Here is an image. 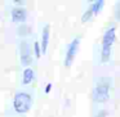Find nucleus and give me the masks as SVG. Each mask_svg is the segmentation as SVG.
<instances>
[{
  "instance_id": "nucleus-1",
  "label": "nucleus",
  "mask_w": 120,
  "mask_h": 117,
  "mask_svg": "<svg viewBox=\"0 0 120 117\" xmlns=\"http://www.w3.org/2000/svg\"><path fill=\"white\" fill-rule=\"evenodd\" d=\"M32 102H34V99L29 90H18L14 94L12 108L17 114H25L31 109Z\"/></svg>"
},
{
  "instance_id": "nucleus-2",
  "label": "nucleus",
  "mask_w": 120,
  "mask_h": 117,
  "mask_svg": "<svg viewBox=\"0 0 120 117\" xmlns=\"http://www.w3.org/2000/svg\"><path fill=\"white\" fill-rule=\"evenodd\" d=\"M115 41V28L110 27L103 35V40H102V52H101V60L102 63L109 62L110 55H111V46Z\"/></svg>"
},
{
  "instance_id": "nucleus-3",
  "label": "nucleus",
  "mask_w": 120,
  "mask_h": 117,
  "mask_svg": "<svg viewBox=\"0 0 120 117\" xmlns=\"http://www.w3.org/2000/svg\"><path fill=\"white\" fill-rule=\"evenodd\" d=\"M109 96H110V82L107 78H101L93 90V99L94 102L103 103L109 99Z\"/></svg>"
},
{
  "instance_id": "nucleus-4",
  "label": "nucleus",
  "mask_w": 120,
  "mask_h": 117,
  "mask_svg": "<svg viewBox=\"0 0 120 117\" xmlns=\"http://www.w3.org/2000/svg\"><path fill=\"white\" fill-rule=\"evenodd\" d=\"M18 50H19V62L22 66L29 67L32 64V50L27 40H21L18 43Z\"/></svg>"
},
{
  "instance_id": "nucleus-5",
  "label": "nucleus",
  "mask_w": 120,
  "mask_h": 117,
  "mask_svg": "<svg viewBox=\"0 0 120 117\" xmlns=\"http://www.w3.org/2000/svg\"><path fill=\"white\" fill-rule=\"evenodd\" d=\"M79 44H80V37H75L70 44L67 45V50H66V57H65V66L70 67L72 63L74 58H75L76 53L79 49Z\"/></svg>"
},
{
  "instance_id": "nucleus-6",
  "label": "nucleus",
  "mask_w": 120,
  "mask_h": 117,
  "mask_svg": "<svg viewBox=\"0 0 120 117\" xmlns=\"http://www.w3.org/2000/svg\"><path fill=\"white\" fill-rule=\"evenodd\" d=\"M11 16H12V21L16 22V23H22L25 25L27 19V12L25 8H21V7H14L11 12Z\"/></svg>"
},
{
  "instance_id": "nucleus-7",
  "label": "nucleus",
  "mask_w": 120,
  "mask_h": 117,
  "mask_svg": "<svg viewBox=\"0 0 120 117\" xmlns=\"http://www.w3.org/2000/svg\"><path fill=\"white\" fill-rule=\"evenodd\" d=\"M35 78V72L32 68L27 67L25 68L23 73H22V85H30Z\"/></svg>"
},
{
  "instance_id": "nucleus-8",
  "label": "nucleus",
  "mask_w": 120,
  "mask_h": 117,
  "mask_svg": "<svg viewBox=\"0 0 120 117\" xmlns=\"http://www.w3.org/2000/svg\"><path fill=\"white\" fill-rule=\"evenodd\" d=\"M48 41H49V25H45L41 32V53H47Z\"/></svg>"
},
{
  "instance_id": "nucleus-9",
  "label": "nucleus",
  "mask_w": 120,
  "mask_h": 117,
  "mask_svg": "<svg viewBox=\"0 0 120 117\" xmlns=\"http://www.w3.org/2000/svg\"><path fill=\"white\" fill-rule=\"evenodd\" d=\"M17 34L21 37L29 36V35L31 34V28H30L27 25H21V26H18V28H17Z\"/></svg>"
},
{
  "instance_id": "nucleus-10",
  "label": "nucleus",
  "mask_w": 120,
  "mask_h": 117,
  "mask_svg": "<svg viewBox=\"0 0 120 117\" xmlns=\"http://www.w3.org/2000/svg\"><path fill=\"white\" fill-rule=\"evenodd\" d=\"M103 5H105L103 0H98V1H96V3L92 4L90 8H92V11H93V14H98L99 12H101V9L103 8Z\"/></svg>"
},
{
  "instance_id": "nucleus-11",
  "label": "nucleus",
  "mask_w": 120,
  "mask_h": 117,
  "mask_svg": "<svg viewBox=\"0 0 120 117\" xmlns=\"http://www.w3.org/2000/svg\"><path fill=\"white\" fill-rule=\"evenodd\" d=\"M92 16H93V11H92V8H89L88 11H86L85 13L83 14V17H81V22H83V23H85V22H88L89 19L92 18Z\"/></svg>"
},
{
  "instance_id": "nucleus-12",
  "label": "nucleus",
  "mask_w": 120,
  "mask_h": 117,
  "mask_svg": "<svg viewBox=\"0 0 120 117\" xmlns=\"http://www.w3.org/2000/svg\"><path fill=\"white\" fill-rule=\"evenodd\" d=\"M115 19L120 21V1L116 3V5H115Z\"/></svg>"
},
{
  "instance_id": "nucleus-13",
  "label": "nucleus",
  "mask_w": 120,
  "mask_h": 117,
  "mask_svg": "<svg viewBox=\"0 0 120 117\" xmlns=\"http://www.w3.org/2000/svg\"><path fill=\"white\" fill-rule=\"evenodd\" d=\"M34 50H35V55H36V58H39L40 54H41V50H40V46H39V43L38 41L34 43Z\"/></svg>"
},
{
  "instance_id": "nucleus-14",
  "label": "nucleus",
  "mask_w": 120,
  "mask_h": 117,
  "mask_svg": "<svg viewBox=\"0 0 120 117\" xmlns=\"http://www.w3.org/2000/svg\"><path fill=\"white\" fill-rule=\"evenodd\" d=\"M106 116H107V113H106L105 111H99L98 113H97L96 117H106Z\"/></svg>"
},
{
  "instance_id": "nucleus-15",
  "label": "nucleus",
  "mask_w": 120,
  "mask_h": 117,
  "mask_svg": "<svg viewBox=\"0 0 120 117\" xmlns=\"http://www.w3.org/2000/svg\"><path fill=\"white\" fill-rule=\"evenodd\" d=\"M50 89H52V84H48V85H47V88H45V93H49V91H50Z\"/></svg>"
},
{
  "instance_id": "nucleus-16",
  "label": "nucleus",
  "mask_w": 120,
  "mask_h": 117,
  "mask_svg": "<svg viewBox=\"0 0 120 117\" xmlns=\"http://www.w3.org/2000/svg\"><path fill=\"white\" fill-rule=\"evenodd\" d=\"M17 5H25V1H16Z\"/></svg>"
}]
</instances>
